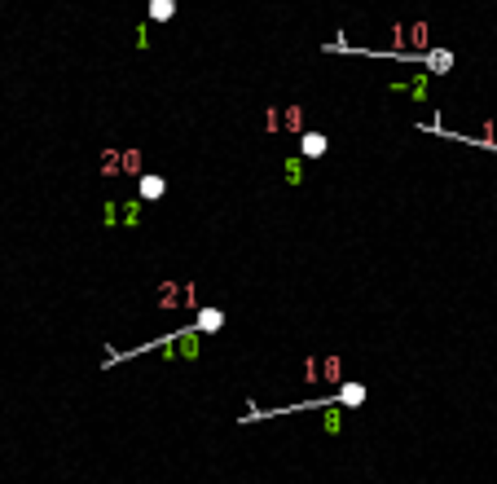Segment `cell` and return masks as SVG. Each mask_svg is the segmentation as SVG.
Wrapping results in <instances>:
<instances>
[{"instance_id": "3957f363", "label": "cell", "mask_w": 497, "mask_h": 484, "mask_svg": "<svg viewBox=\"0 0 497 484\" xmlns=\"http://www.w3.org/2000/svg\"><path fill=\"white\" fill-rule=\"evenodd\" d=\"M137 185H141V198H145V202H159V198L168 194V181H163V176H137Z\"/></svg>"}, {"instance_id": "5b68a950", "label": "cell", "mask_w": 497, "mask_h": 484, "mask_svg": "<svg viewBox=\"0 0 497 484\" xmlns=\"http://www.w3.org/2000/svg\"><path fill=\"white\" fill-rule=\"evenodd\" d=\"M220 326H225V313H220V309H203V313H198V321H194L198 335H203V330H220Z\"/></svg>"}, {"instance_id": "7a4b0ae2", "label": "cell", "mask_w": 497, "mask_h": 484, "mask_svg": "<svg viewBox=\"0 0 497 484\" xmlns=\"http://www.w3.org/2000/svg\"><path fill=\"white\" fill-rule=\"evenodd\" d=\"M414 62H423L427 71H436V75H444V71H449V66H454V53H449V48H431V53H418Z\"/></svg>"}, {"instance_id": "52a82bcc", "label": "cell", "mask_w": 497, "mask_h": 484, "mask_svg": "<svg viewBox=\"0 0 497 484\" xmlns=\"http://www.w3.org/2000/svg\"><path fill=\"white\" fill-rule=\"evenodd\" d=\"M365 401V383H344V392H339V405H361Z\"/></svg>"}, {"instance_id": "8992f818", "label": "cell", "mask_w": 497, "mask_h": 484, "mask_svg": "<svg viewBox=\"0 0 497 484\" xmlns=\"http://www.w3.org/2000/svg\"><path fill=\"white\" fill-rule=\"evenodd\" d=\"M150 18L154 22H172L176 18V0H150Z\"/></svg>"}, {"instance_id": "6da1fadb", "label": "cell", "mask_w": 497, "mask_h": 484, "mask_svg": "<svg viewBox=\"0 0 497 484\" xmlns=\"http://www.w3.org/2000/svg\"><path fill=\"white\" fill-rule=\"evenodd\" d=\"M194 304V282H163L159 287V309H190Z\"/></svg>"}, {"instance_id": "ba28073f", "label": "cell", "mask_w": 497, "mask_h": 484, "mask_svg": "<svg viewBox=\"0 0 497 484\" xmlns=\"http://www.w3.org/2000/svg\"><path fill=\"white\" fill-rule=\"evenodd\" d=\"M137 168H141V159H137V150H123V172H128V176H137Z\"/></svg>"}, {"instance_id": "277c9868", "label": "cell", "mask_w": 497, "mask_h": 484, "mask_svg": "<svg viewBox=\"0 0 497 484\" xmlns=\"http://www.w3.org/2000/svg\"><path fill=\"white\" fill-rule=\"evenodd\" d=\"M299 155H304V159H322V155H326V137H322V133H304V137H299Z\"/></svg>"}]
</instances>
